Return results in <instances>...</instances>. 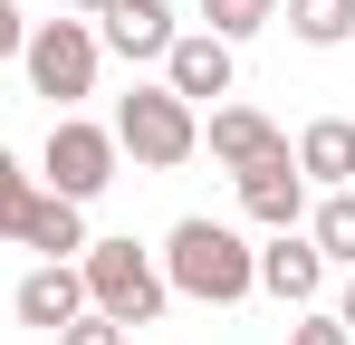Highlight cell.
Listing matches in <instances>:
<instances>
[{"label": "cell", "instance_id": "6da1fadb", "mask_svg": "<svg viewBox=\"0 0 355 345\" xmlns=\"http://www.w3.org/2000/svg\"><path fill=\"white\" fill-rule=\"evenodd\" d=\"M164 288L173 297H202V307H240L250 288H259V249L240 240L231 221H211V211H192V221H173V240H164Z\"/></svg>", "mask_w": 355, "mask_h": 345}, {"label": "cell", "instance_id": "7a4b0ae2", "mask_svg": "<svg viewBox=\"0 0 355 345\" xmlns=\"http://www.w3.org/2000/svg\"><path fill=\"white\" fill-rule=\"evenodd\" d=\"M77 278H87V307L116 317V326H154V317L173 307L154 249H135V240H87V249H77Z\"/></svg>", "mask_w": 355, "mask_h": 345}, {"label": "cell", "instance_id": "3957f363", "mask_svg": "<svg viewBox=\"0 0 355 345\" xmlns=\"http://www.w3.org/2000/svg\"><path fill=\"white\" fill-rule=\"evenodd\" d=\"M116 154L144 163V172H173V163L202 154V115L173 87H135V96H116Z\"/></svg>", "mask_w": 355, "mask_h": 345}, {"label": "cell", "instance_id": "277c9868", "mask_svg": "<svg viewBox=\"0 0 355 345\" xmlns=\"http://www.w3.org/2000/svg\"><path fill=\"white\" fill-rule=\"evenodd\" d=\"M96 29L87 19H39L29 39H19V67H29V87L49 96L58 115H77V96H96Z\"/></svg>", "mask_w": 355, "mask_h": 345}, {"label": "cell", "instance_id": "5b68a950", "mask_svg": "<svg viewBox=\"0 0 355 345\" xmlns=\"http://www.w3.org/2000/svg\"><path fill=\"white\" fill-rule=\"evenodd\" d=\"M116 125H87V115H58L49 125V154H39V172H49V192L58 202H96L106 182H116Z\"/></svg>", "mask_w": 355, "mask_h": 345}, {"label": "cell", "instance_id": "8992f818", "mask_svg": "<svg viewBox=\"0 0 355 345\" xmlns=\"http://www.w3.org/2000/svg\"><path fill=\"white\" fill-rule=\"evenodd\" d=\"M231 192H240V211H250L259 230H297V221H307V172H297L288 144H279V154H259V163H240Z\"/></svg>", "mask_w": 355, "mask_h": 345}, {"label": "cell", "instance_id": "52a82bcc", "mask_svg": "<svg viewBox=\"0 0 355 345\" xmlns=\"http://www.w3.org/2000/svg\"><path fill=\"white\" fill-rule=\"evenodd\" d=\"M231 77H240V57H231V39H211V29H182L173 48H164V87H173L182 106H221Z\"/></svg>", "mask_w": 355, "mask_h": 345}, {"label": "cell", "instance_id": "ba28073f", "mask_svg": "<svg viewBox=\"0 0 355 345\" xmlns=\"http://www.w3.org/2000/svg\"><path fill=\"white\" fill-rule=\"evenodd\" d=\"M173 39H182V29H173V10H164V0H116V10L96 19V48H116L125 67H144V57L164 67V48H173Z\"/></svg>", "mask_w": 355, "mask_h": 345}, {"label": "cell", "instance_id": "9c48e42d", "mask_svg": "<svg viewBox=\"0 0 355 345\" xmlns=\"http://www.w3.org/2000/svg\"><path fill=\"white\" fill-rule=\"evenodd\" d=\"M10 307H19V326H49V336L77 326V317H87V278H77V259H39V269L19 278Z\"/></svg>", "mask_w": 355, "mask_h": 345}, {"label": "cell", "instance_id": "30bf717a", "mask_svg": "<svg viewBox=\"0 0 355 345\" xmlns=\"http://www.w3.org/2000/svg\"><path fill=\"white\" fill-rule=\"evenodd\" d=\"M259 288H269L279 307H317V297H327V259H317V240L269 230V249H259Z\"/></svg>", "mask_w": 355, "mask_h": 345}, {"label": "cell", "instance_id": "8fae6325", "mask_svg": "<svg viewBox=\"0 0 355 345\" xmlns=\"http://www.w3.org/2000/svg\"><path fill=\"white\" fill-rule=\"evenodd\" d=\"M288 154H297V172H307V192H355V125L346 115H317Z\"/></svg>", "mask_w": 355, "mask_h": 345}, {"label": "cell", "instance_id": "7c38bea8", "mask_svg": "<svg viewBox=\"0 0 355 345\" xmlns=\"http://www.w3.org/2000/svg\"><path fill=\"white\" fill-rule=\"evenodd\" d=\"M202 144H211V163H231V172H240V163H259V154H279L288 134H279V125H269L259 106H211Z\"/></svg>", "mask_w": 355, "mask_h": 345}, {"label": "cell", "instance_id": "4fadbf2b", "mask_svg": "<svg viewBox=\"0 0 355 345\" xmlns=\"http://www.w3.org/2000/svg\"><path fill=\"white\" fill-rule=\"evenodd\" d=\"M19 249H39V259H77V249H87V202L39 192V202H29V221H19Z\"/></svg>", "mask_w": 355, "mask_h": 345}, {"label": "cell", "instance_id": "5bb4252c", "mask_svg": "<svg viewBox=\"0 0 355 345\" xmlns=\"http://www.w3.org/2000/svg\"><path fill=\"white\" fill-rule=\"evenodd\" d=\"M279 19H288V39H307V48H346L355 39V0H279Z\"/></svg>", "mask_w": 355, "mask_h": 345}, {"label": "cell", "instance_id": "9a60e30c", "mask_svg": "<svg viewBox=\"0 0 355 345\" xmlns=\"http://www.w3.org/2000/svg\"><path fill=\"white\" fill-rule=\"evenodd\" d=\"M307 240H317L327 269H355V192H327V202L307 211Z\"/></svg>", "mask_w": 355, "mask_h": 345}, {"label": "cell", "instance_id": "2e32d148", "mask_svg": "<svg viewBox=\"0 0 355 345\" xmlns=\"http://www.w3.org/2000/svg\"><path fill=\"white\" fill-rule=\"evenodd\" d=\"M269 19H279V0H202V29H211V39H250V29H269Z\"/></svg>", "mask_w": 355, "mask_h": 345}, {"label": "cell", "instance_id": "e0dca14e", "mask_svg": "<svg viewBox=\"0 0 355 345\" xmlns=\"http://www.w3.org/2000/svg\"><path fill=\"white\" fill-rule=\"evenodd\" d=\"M29 202H39V182L19 172V154L0 144V240H19V221H29Z\"/></svg>", "mask_w": 355, "mask_h": 345}, {"label": "cell", "instance_id": "ac0fdd59", "mask_svg": "<svg viewBox=\"0 0 355 345\" xmlns=\"http://www.w3.org/2000/svg\"><path fill=\"white\" fill-rule=\"evenodd\" d=\"M288 345H355L346 326H336V307H297V326H288Z\"/></svg>", "mask_w": 355, "mask_h": 345}, {"label": "cell", "instance_id": "d6986e66", "mask_svg": "<svg viewBox=\"0 0 355 345\" xmlns=\"http://www.w3.org/2000/svg\"><path fill=\"white\" fill-rule=\"evenodd\" d=\"M58 345H125V326H116V317H96V307H87L77 326H58Z\"/></svg>", "mask_w": 355, "mask_h": 345}, {"label": "cell", "instance_id": "ffe728a7", "mask_svg": "<svg viewBox=\"0 0 355 345\" xmlns=\"http://www.w3.org/2000/svg\"><path fill=\"white\" fill-rule=\"evenodd\" d=\"M19 39H29V19H19V0H0V57H19Z\"/></svg>", "mask_w": 355, "mask_h": 345}, {"label": "cell", "instance_id": "44dd1931", "mask_svg": "<svg viewBox=\"0 0 355 345\" xmlns=\"http://www.w3.org/2000/svg\"><path fill=\"white\" fill-rule=\"evenodd\" d=\"M336 326L355 336V269H346V288H336Z\"/></svg>", "mask_w": 355, "mask_h": 345}, {"label": "cell", "instance_id": "7402d4cb", "mask_svg": "<svg viewBox=\"0 0 355 345\" xmlns=\"http://www.w3.org/2000/svg\"><path fill=\"white\" fill-rule=\"evenodd\" d=\"M67 10H77V19H106V10H116V0H67Z\"/></svg>", "mask_w": 355, "mask_h": 345}]
</instances>
